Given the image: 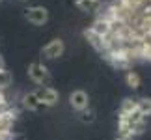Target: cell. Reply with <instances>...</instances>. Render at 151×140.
Masks as SVG:
<instances>
[{
	"label": "cell",
	"instance_id": "cell-1",
	"mask_svg": "<svg viewBox=\"0 0 151 140\" xmlns=\"http://www.w3.org/2000/svg\"><path fill=\"white\" fill-rule=\"evenodd\" d=\"M28 77L37 86H49V82H50V73H49L47 66L41 62H34L28 66Z\"/></svg>",
	"mask_w": 151,
	"mask_h": 140
},
{
	"label": "cell",
	"instance_id": "cell-2",
	"mask_svg": "<svg viewBox=\"0 0 151 140\" xmlns=\"http://www.w3.org/2000/svg\"><path fill=\"white\" fill-rule=\"evenodd\" d=\"M24 19L34 26H43L49 21V9L45 6H32L24 9Z\"/></svg>",
	"mask_w": 151,
	"mask_h": 140
},
{
	"label": "cell",
	"instance_id": "cell-3",
	"mask_svg": "<svg viewBox=\"0 0 151 140\" xmlns=\"http://www.w3.org/2000/svg\"><path fill=\"white\" fill-rule=\"evenodd\" d=\"M36 95H37L39 101L43 103L45 108L54 107V105H58V101H60V93H58L56 88H52V86H39L36 90Z\"/></svg>",
	"mask_w": 151,
	"mask_h": 140
},
{
	"label": "cell",
	"instance_id": "cell-4",
	"mask_svg": "<svg viewBox=\"0 0 151 140\" xmlns=\"http://www.w3.org/2000/svg\"><path fill=\"white\" fill-rule=\"evenodd\" d=\"M63 52H65V43H63V39L54 38V39H50V41L43 47L41 54L47 58V60H56V58L63 56Z\"/></svg>",
	"mask_w": 151,
	"mask_h": 140
},
{
	"label": "cell",
	"instance_id": "cell-5",
	"mask_svg": "<svg viewBox=\"0 0 151 140\" xmlns=\"http://www.w3.org/2000/svg\"><path fill=\"white\" fill-rule=\"evenodd\" d=\"M69 105H71V108L77 110V112L88 108L90 107V95H88V92H84V90L71 92V93H69Z\"/></svg>",
	"mask_w": 151,
	"mask_h": 140
},
{
	"label": "cell",
	"instance_id": "cell-6",
	"mask_svg": "<svg viewBox=\"0 0 151 140\" xmlns=\"http://www.w3.org/2000/svg\"><path fill=\"white\" fill-rule=\"evenodd\" d=\"M22 107H24L26 110H41V108H45L43 107V103L37 99V95H36V92H28L24 97H22Z\"/></svg>",
	"mask_w": 151,
	"mask_h": 140
},
{
	"label": "cell",
	"instance_id": "cell-7",
	"mask_svg": "<svg viewBox=\"0 0 151 140\" xmlns=\"http://www.w3.org/2000/svg\"><path fill=\"white\" fill-rule=\"evenodd\" d=\"M136 110L144 116V118H146V116H151V97L136 99Z\"/></svg>",
	"mask_w": 151,
	"mask_h": 140
},
{
	"label": "cell",
	"instance_id": "cell-8",
	"mask_svg": "<svg viewBox=\"0 0 151 140\" xmlns=\"http://www.w3.org/2000/svg\"><path fill=\"white\" fill-rule=\"evenodd\" d=\"M125 82H127V86H129V88L138 90V88H140V84H142V79H140V75H138L136 71H127Z\"/></svg>",
	"mask_w": 151,
	"mask_h": 140
},
{
	"label": "cell",
	"instance_id": "cell-9",
	"mask_svg": "<svg viewBox=\"0 0 151 140\" xmlns=\"http://www.w3.org/2000/svg\"><path fill=\"white\" fill-rule=\"evenodd\" d=\"M95 118H97V114H95V110L91 107H88V108H84V110L78 112V120L82 121V123H93Z\"/></svg>",
	"mask_w": 151,
	"mask_h": 140
},
{
	"label": "cell",
	"instance_id": "cell-10",
	"mask_svg": "<svg viewBox=\"0 0 151 140\" xmlns=\"http://www.w3.org/2000/svg\"><path fill=\"white\" fill-rule=\"evenodd\" d=\"M134 110H136V99H131V97L123 99V103H121V107H119V112L121 114H131V112H134Z\"/></svg>",
	"mask_w": 151,
	"mask_h": 140
},
{
	"label": "cell",
	"instance_id": "cell-11",
	"mask_svg": "<svg viewBox=\"0 0 151 140\" xmlns=\"http://www.w3.org/2000/svg\"><path fill=\"white\" fill-rule=\"evenodd\" d=\"M140 56L146 58V60H151V43H144L140 49Z\"/></svg>",
	"mask_w": 151,
	"mask_h": 140
},
{
	"label": "cell",
	"instance_id": "cell-12",
	"mask_svg": "<svg viewBox=\"0 0 151 140\" xmlns=\"http://www.w3.org/2000/svg\"><path fill=\"white\" fill-rule=\"evenodd\" d=\"M0 69H6V62H4L2 56H0Z\"/></svg>",
	"mask_w": 151,
	"mask_h": 140
},
{
	"label": "cell",
	"instance_id": "cell-13",
	"mask_svg": "<svg viewBox=\"0 0 151 140\" xmlns=\"http://www.w3.org/2000/svg\"><path fill=\"white\" fill-rule=\"evenodd\" d=\"M86 2H90V4H95V2H97V0H86Z\"/></svg>",
	"mask_w": 151,
	"mask_h": 140
},
{
	"label": "cell",
	"instance_id": "cell-14",
	"mask_svg": "<svg viewBox=\"0 0 151 140\" xmlns=\"http://www.w3.org/2000/svg\"><path fill=\"white\" fill-rule=\"evenodd\" d=\"M114 140H127V138H121V136H116Z\"/></svg>",
	"mask_w": 151,
	"mask_h": 140
}]
</instances>
